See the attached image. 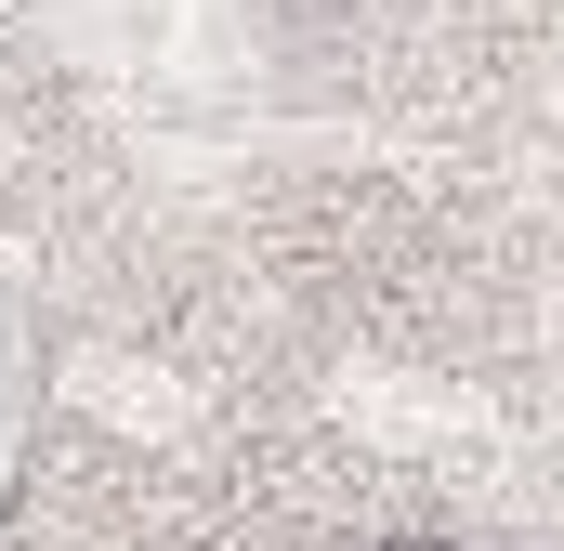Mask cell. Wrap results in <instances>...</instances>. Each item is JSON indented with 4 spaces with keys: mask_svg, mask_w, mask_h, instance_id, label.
<instances>
[{
    "mask_svg": "<svg viewBox=\"0 0 564 551\" xmlns=\"http://www.w3.org/2000/svg\"><path fill=\"white\" fill-rule=\"evenodd\" d=\"M394 551H446V539H394Z\"/></svg>",
    "mask_w": 564,
    "mask_h": 551,
    "instance_id": "obj_1",
    "label": "cell"
}]
</instances>
